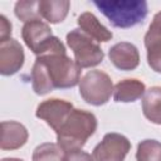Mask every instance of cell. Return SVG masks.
Returning <instances> with one entry per match:
<instances>
[{
    "mask_svg": "<svg viewBox=\"0 0 161 161\" xmlns=\"http://www.w3.org/2000/svg\"><path fill=\"white\" fill-rule=\"evenodd\" d=\"M82 68L67 52H50L36 57L31 68L33 91L44 96L54 88H73L80 82Z\"/></svg>",
    "mask_w": 161,
    "mask_h": 161,
    "instance_id": "obj_1",
    "label": "cell"
},
{
    "mask_svg": "<svg viewBox=\"0 0 161 161\" xmlns=\"http://www.w3.org/2000/svg\"><path fill=\"white\" fill-rule=\"evenodd\" d=\"M97 117L88 111L73 108L57 133V143L67 152L80 150L97 130Z\"/></svg>",
    "mask_w": 161,
    "mask_h": 161,
    "instance_id": "obj_2",
    "label": "cell"
},
{
    "mask_svg": "<svg viewBox=\"0 0 161 161\" xmlns=\"http://www.w3.org/2000/svg\"><path fill=\"white\" fill-rule=\"evenodd\" d=\"M93 4L113 26L121 29L143 23L148 13L145 0H93Z\"/></svg>",
    "mask_w": 161,
    "mask_h": 161,
    "instance_id": "obj_3",
    "label": "cell"
},
{
    "mask_svg": "<svg viewBox=\"0 0 161 161\" xmlns=\"http://www.w3.org/2000/svg\"><path fill=\"white\" fill-rule=\"evenodd\" d=\"M67 44L74 54V60L80 68H91L102 63L104 53L98 42L80 29H73L67 34Z\"/></svg>",
    "mask_w": 161,
    "mask_h": 161,
    "instance_id": "obj_4",
    "label": "cell"
},
{
    "mask_svg": "<svg viewBox=\"0 0 161 161\" xmlns=\"http://www.w3.org/2000/svg\"><path fill=\"white\" fill-rule=\"evenodd\" d=\"M79 94L88 104H106L113 94V83L111 77L98 69L87 72L80 78Z\"/></svg>",
    "mask_w": 161,
    "mask_h": 161,
    "instance_id": "obj_5",
    "label": "cell"
},
{
    "mask_svg": "<svg viewBox=\"0 0 161 161\" xmlns=\"http://www.w3.org/2000/svg\"><path fill=\"white\" fill-rule=\"evenodd\" d=\"M130 150L131 142L126 136L109 132L93 148L92 157L94 161H125Z\"/></svg>",
    "mask_w": 161,
    "mask_h": 161,
    "instance_id": "obj_6",
    "label": "cell"
},
{
    "mask_svg": "<svg viewBox=\"0 0 161 161\" xmlns=\"http://www.w3.org/2000/svg\"><path fill=\"white\" fill-rule=\"evenodd\" d=\"M72 109H73V104L70 102L59 98H49L38 104L35 116L45 121V123L50 128L58 132L59 128L65 122V119L68 118Z\"/></svg>",
    "mask_w": 161,
    "mask_h": 161,
    "instance_id": "obj_7",
    "label": "cell"
},
{
    "mask_svg": "<svg viewBox=\"0 0 161 161\" xmlns=\"http://www.w3.org/2000/svg\"><path fill=\"white\" fill-rule=\"evenodd\" d=\"M50 26L42 19L28 21L21 28V38L25 45L38 57L53 38Z\"/></svg>",
    "mask_w": 161,
    "mask_h": 161,
    "instance_id": "obj_8",
    "label": "cell"
},
{
    "mask_svg": "<svg viewBox=\"0 0 161 161\" xmlns=\"http://www.w3.org/2000/svg\"><path fill=\"white\" fill-rule=\"evenodd\" d=\"M25 54L21 44L13 38L0 42V73L13 75L24 65Z\"/></svg>",
    "mask_w": 161,
    "mask_h": 161,
    "instance_id": "obj_9",
    "label": "cell"
},
{
    "mask_svg": "<svg viewBox=\"0 0 161 161\" xmlns=\"http://www.w3.org/2000/svg\"><path fill=\"white\" fill-rule=\"evenodd\" d=\"M147 63L152 70L161 73V11L155 14L145 35Z\"/></svg>",
    "mask_w": 161,
    "mask_h": 161,
    "instance_id": "obj_10",
    "label": "cell"
},
{
    "mask_svg": "<svg viewBox=\"0 0 161 161\" xmlns=\"http://www.w3.org/2000/svg\"><path fill=\"white\" fill-rule=\"evenodd\" d=\"M109 60L119 70H133L140 64V53L135 44L119 42L111 47L108 52Z\"/></svg>",
    "mask_w": 161,
    "mask_h": 161,
    "instance_id": "obj_11",
    "label": "cell"
},
{
    "mask_svg": "<svg viewBox=\"0 0 161 161\" xmlns=\"http://www.w3.org/2000/svg\"><path fill=\"white\" fill-rule=\"evenodd\" d=\"M29 133L24 125L16 121L1 122V141L0 147L4 151L18 150L23 147L28 141Z\"/></svg>",
    "mask_w": 161,
    "mask_h": 161,
    "instance_id": "obj_12",
    "label": "cell"
},
{
    "mask_svg": "<svg viewBox=\"0 0 161 161\" xmlns=\"http://www.w3.org/2000/svg\"><path fill=\"white\" fill-rule=\"evenodd\" d=\"M77 23L79 25V29L82 31H84L87 35H89L92 39H94L98 43H106L108 40L112 39L113 34L111 30H108L98 19L93 13L86 11L82 13L78 19Z\"/></svg>",
    "mask_w": 161,
    "mask_h": 161,
    "instance_id": "obj_13",
    "label": "cell"
},
{
    "mask_svg": "<svg viewBox=\"0 0 161 161\" xmlns=\"http://www.w3.org/2000/svg\"><path fill=\"white\" fill-rule=\"evenodd\" d=\"M146 92V86L140 79L128 78L119 80L113 87V98L116 102L130 103L143 97Z\"/></svg>",
    "mask_w": 161,
    "mask_h": 161,
    "instance_id": "obj_14",
    "label": "cell"
},
{
    "mask_svg": "<svg viewBox=\"0 0 161 161\" xmlns=\"http://www.w3.org/2000/svg\"><path fill=\"white\" fill-rule=\"evenodd\" d=\"M70 3L68 0H40L39 1V14L50 24L62 23L69 11Z\"/></svg>",
    "mask_w": 161,
    "mask_h": 161,
    "instance_id": "obj_15",
    "label": "cell"
},
{
    "mask_svg": "<svg viewBox=\"0 0 161 161\" xmlns=\"http://www.w3.org/2000/svg\"><path fill=\"white\" fill-rule=\"evenodd\" d=\"M143 116L155 125H161V87L155 86L146 89L142 97Z\"/></svg>",
    "mask_w": 161,
    "mask_h": 161,
    "instance_id": "obj_16",
    "label": "cell"
},
{
    "mask_svg": "<svg viewBox=\"0 0 161 161\" xmlns=\"http://www.w3.org/2000/svg\"><path fill=\"white\" fill-rule=\"evenodd\" d=\"M65 151L53 142H44L33 151V161H64Z\"/></svg>",
    "mask_w": 161,
    "mask_h": 161,
    "instance_id": "obj_17",
    "label": "cell"
},
{
    "mask_svg": "<svg viewBox=\"0 0 161 161\" xmlns=\"http://www.w3.org/2000/svg\"><path fill=\"white\" fill-rule=\"evenodd\" d=\"M137 161H161V142L157 140H143L137 145Z\"/></svg>",
    "mask_w": 161,
    "mask_h": 161,
    "instance_id": "obj_18",
    "label": "cell"
},
{
    "mask_svg": "<svg viewBox=\"0 0 161 161\" xmlns=\"http://www.w3.org/2000/svg\"><path fill=\"white\" fill-rule=\"evenodd\" d=\"M39 1L36 0H23L18 1L14 8V13L18 19H20L24 24L31 20H38L42 19L39 14Z\"/></svg>",
    "mask_w": 161,
    "mask_h": 161,
    "instance_id": "obj_19",
    "label": "cell"
},
{
    "mask_svg": "<svg viewBox=\"0 0 161 161\" xmlns=\"http://www.w3.org/2000/svg\"><path fill=\"white\" fill-rule=\"evenodd\" d=\"M64 161H94L93 157L82 150H73L67 151L64 155Z\"/></svg>",
    "mask_w": 161,
    "mask_h": 161,
    "instance_id": "obj_20",
    "label": "cell"
},
{
    "mask_svg": "<svg viewBox=\"0 0 161 161\" xmlns=\"http://www.w3.org/2000/svg\"><path fill=\"white\" fill-rule=\"evenodd\" d=\"M11 34V23L5 15H0V42H4L10 38Z\"/></svg>",
    "mask_w": 161,
    "mask_h": 161,
    "instance_id": "obj_21",
    "label": "cell"
},
{
    "mask_svg": "<svg viewBox=\"0 0 161 161\" xmlns=\"http://www.w3.org/2000/svg\"><path fill=\"white\" fill-rule=\"evenodd\" d=\"M1 161H24V160L16 158V157H5V158H3Z\"/></svg>",
    "mask_w": 161,
    "mask_h": 161,
    "instance_id": "obj_22",
    "label": "cell"
}]
</instances>
